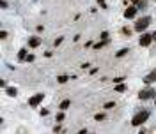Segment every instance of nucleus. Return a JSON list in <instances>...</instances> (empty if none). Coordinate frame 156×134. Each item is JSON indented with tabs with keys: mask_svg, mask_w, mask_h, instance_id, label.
<instances>
[{
	"mask_svg": "<svg viewBox=\"0 0 156 134\" xmlns=\"http://www.w3.org/2000/svg\"><path fill=\"white\" fill-rule=\"evenodd\" d=\"M149 23H151V18L149 16H146V18H140V20L135 23V30L137 32H144L149 27Z\"/></svg>",
	"mask_w": 156,
	"mask_h": 134,
	"instance_id": "2",
	"label": "nucleus"
},
{
	"mask_svg": "<svg viewBox=\"0 0 156 134\" xmlns=\"http://www.w3.org/2000/svg\"><path fill=\"white\" fill-rule=\"evenodd\" d=\"M115 90H117V92H124L126 87H124V85H117V87H115Z\"/></svg>",
	"mask_w": 156,
	"mask_h": 134,
	"instance_id": "14",
	"label": "nucleus"
},
{
	"mask_svg": "<svg viewBox=\"0 0 156 134\" xmlns=\"http://www.w3.org/2000/svg\"><path fill=\"white\" fill-rule=\"evenodd\" d=\"M126 53H128V50H126V48H124V50H121V51H117V58H123Z\"/></svg>",
	"mask_w": 156,
	"mask_h": 134,
	"instance_id": "12",
	"label": "nucleus"
},
{
	"mask_svg": "<svg viewBox=\"0 0 156 134\" xmlns=\"http://www.w3.org/2000/svg\"><path fill=\"white\" fill-rule=\"evenodd\" d=\"M98 4H99V7H106V2H105V0H98Z\"/></svg>",
	"mask_w": 156,
	"mask_h": 134,
	"instance_id": "16",
	"label": "nucleus"
},
{
	"mask_svg": "<svg viewBox=\"0 0 156 134\" xmlns=\"http://www.w3.org/2000/svg\"><path fill=\"white\" fill-rule=\"evenodd\" d=\"M154 41V39H153V35H151V34H142V37H140V46H149V44H151V42Z\"/></svg>",
	"mask_w": 156,
	"mask_h": 134,
	"instance_id": "3",
	"label": "nucleus"
},
{
	"mask_svg": "<svg viewBox=\"0 0 156 134\" xmlns=\"http://www.w3.org/2000/svg\"><path fill=\"white\" fill-rule=\"evenodd\" d=\"M41 44V41L37 39V37H30V41H29V46L30 48H36V46H39Z\"/></svg>",
	"mask_w": 156,
	"mask_h": 134,
	"instance_id": "8",
	"label": "nucleus"
},
{
	"mask_svg": "<svg viewBox=\"0 0 156 134\" xmlns=\"http://www.w3.org/2000/svg\"><path fill=\"white\" fill-rule=\"evenodd\" d=\"M25 60H27V62H32V60H34V55H27V58H25Z\"/></svg>",
	"mask_w": 156,
	"mask_h": 134,
	"instance_id": "19",
	"label": "nucleus"
},
{
	"mask_svg": "<svg viewBox=\"0 0 156 134\" xmlns=\"http://www.w3.org/2000/svg\"><path fill=\"white\" fill-rule=\"evenodd\" d=\"M149 97H154V90L153 88H146L138 93V99H149Z\"/></svg>",
	"mask_w": 156,
	"mask_h": 134,
	"instance_id": "4",
	"label": "nucleus"
},
{
	"mask_svg": "<svg viewBox=\"0 0 156 134\" xmlns=\"http://www.w3.org/2000/svg\"><path fill=\"white\" fill-rule=\"evenodd\" d=\"M7 93H9V95H12V97H14V95H16V88H7Z\"/></svg>",
	"mask_w": 156,
	"mask_h": 134,
	"instance_id": "15",
	"label": "nucleus"
},
{
	"mask_svg": "<svg viewBox=\"0 0 156 134\" xmlns=\"http://www.w3.org/2000/svg\"><path fill=\"white\" fill-rule=\"evenodd\" d=\"M43 97H44L43 93H37V95H34V97H32L30 101H29V104H30L32 108H36V106H37V104H39V103L43 101Z\"/></svg>",
	"mask_w": 156,
	"mask_h": 134,
	"instance_id": "5",
	"label": "nucleus"
},
{
	"mask_svg": "<svg viewBox=\"0 0 156 134\" xmlns=\"http://www.w3.org/2000/svg\"><path fill=\"white\" fill-rule=\"evenodd\" d=\"M105 44H106V39H103V41H101V42H98V44H96L94 48H96V50H99V48H103Z\"/></svg>",
	"mask_w": 156,
	"mask_h": 134,
	"instance_id": "13",
	"label": "nucleus"
},
{
	"mask_svg": "<svg viewBox=\"0 0 156 134\" xmlns=\"http://www.w3.org/2000/svg\"><path fill=\"white\" fill-rule=\"evenodd\" d=\"M105 108H106V109H110V108H114V103H106V104H105Z\"/></svg>",
	"mask_w": 156,
	"mask_h": 134,
	"instance_id": "20",
	"label": "nucleus"
},
{
	"mask_svg": "<svg viewBox=\"0 0 156 134\" xmlns=\"http://www.w3.org/2000/svg\"><path fill=\"white\" fill-rule=\"evenodd\" d=\"M147 118H149V111H140V113H137L135 116H133L131 125H135V127H137V125H142Z\"/></svg>",
	"mask_w": 156,
	"mask_h": 134,
	"instance_id": "1",
	"label": "nucleus"
},
{
	"mask_svg": "<svg viewBox=\"0 0 156 134\" xmlns=\"http://www.w3.org/2000/svg\"><path fill=\"white\" fill-rule=\"evenodd\" d=\"M57 81H59V83H66V81H68V76H64V74H61V76L57 78Z\"/></svg>",
	"mask_w": 156,
	"mask_h": 134,
	"instance_id": "11",
	"label": "nucleus"
},
{
	"mask_svg": "<svg viewBox=\"0 0 156 134\" xmlns=\"http://www.w3.org/2000/svg\"><path fill=\"white\" fill-rule=\"evenodd\" d=\"M105 118V113H99V115H96V120H103Z\"/></svg>",
	"mask_w": 156,
	"mask_h": 134,
	"instance_id": "18",
	"label": "nucleus"
},
{
	"mask_svg": "<svg viewBox=\"0 0 156 134\" xmlns=\"http://www.w3.org/2000/svg\"><path fill=\"white\" fill-rule=\"evenodd\" d=\"M68 108H69V101L66 99V101H62V103H61V109H68Z\"/></svg>",
	"mask_w": 156,
	"mask_h": 134,
	"instance_id": "10",
	"label": "nucleus"
},
{
	"mask_svg": "<svg viewBox=\"0 0 156 134\" xmlns=\"http://www.w3.org/2000/svg\"><path fill=\"white\" fill-rule=\"evenodd\" d=\"M64 120V113H59L57 115V122H62Z\"/></svg>",
	"mask_w": 156,
	"mask_h": 134,
	"instance_id": "17",
	"label": "nucleus"
},
{
	"mask_svg": "<svg viewBox=\"0 0 156 134\" xmlns=\"http://www.w3.org/2000/svg\"><path fill=\"white\" fill-rule=\"evenodd\" d=\"M18 58H20V60L27 58V51H25V50H20V51H18Z\"/></svg>",
	"mask_w": 156,
	"mask_h": 134,
	"instance_id": "9",
	"label": "nucleus"
},
{
	"mask_svg": "<svg viewBox=\"0 0 156 134\" xmlns=\"http://www.w3.org/2000/svg\"><path fill=\"white\" fill-rule=\"evenodd\" d=\"M135 14H137V7H128V9H126V12H124V16L128 18V20H131Z\"/></svg>",
	"mask_w": 156,
	"mask_h": 134,
	"instance_id": "6",
	"label": "nucleus"
},
{
	"mask_svg": "<svg viewBox=\"0 0 156 134\" xmlns=\"http://www.w3.org/2000/svg\"><path fill=\"white\" fill-rule=\"evenodd\" d=\"M144 81H146L147 85H149V83H153V81H156V69L151 72V74H147L146 78H144Z\"/></svg>",
	"mask_w": 156,
	"mask_h": 134,
	"instance_id": "7",
	"label": "nucleus"
},
{
	"mask_svg": "<svg viewBox=\"0 0 156 134\" xmlns=\"http://www.w3.org/2000/svg\"><path fill=\"white\" fill-rule=\"evenodd\" d=\"M153 39H154V41H156V32H154V34H153Z\"/></svg>",
	"mask_w": 156,
	"mask_h": 134,
	"instance_id": "21",
	"label": "nucleus"
}]
</instances>
